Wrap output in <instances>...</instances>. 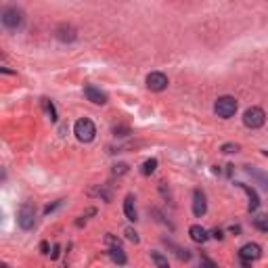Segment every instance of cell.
<instances>
[{"label":"cell","instance_id":"1","mask_svg":"<svg viewBox=\"0 0 268 268\" xmlns=\"http://www.w3.org/2000/svg\"><path fill=\"white\" fill-rule=\"evenodd\" d=\"M74 134L80 143H90L94 134H96V128L92 124V120H88V117H82V120H78L76 126H74Z\"/></svg>","mask_w":268,"mask_h":268},{"label":"cell","instance_id":"2","mask_svg":"<svg viewBox=\"0 0 268 268\" xmlns=\"http://www.w3.org/2000/svg\"><path fill=\"white\" fill-rule=\"evenodd\" d=\"M214 111L218 117H224V120H228V117H233L235 111H237V101H235V96H220L216 101L214 105Z\"/></svg>","mask_w":268,"mask_h":268},{"label":"cell","instance_id":"3","mask_svg":"<svg viewBox=\"0 0 268 268\" xmlns=\"http://www.w3.org/2000/svg\"><path fill=\"white\" fill-rule=\"evenodd\" d=\"M243 124L247 128H252V130H258V128H262L266 124V113L260 107H250L243 113Z\"/></svg>","mask_w":268,"mask_h":268},{"label":"cell","instance_id":"4","mask_svg":"<svg viewBox=\"0 0 268 268\" xmlns=\"http://www.w3.org/2000/svg\"><path fill=\"white\" fill-rule=\"evenodd\" d=\"M2 23L8 27V29H17L19 25L23 23V11L17 6H6L2 11Z\"/></svg>","mask_w":268,"mask_h":268},{"label":"cell","instance_id":"5","mask_svg":"<svg viewBox=\"0 0 268 268\" xmlns=\"http://www.w3.org/2000/svg\"><path fill=\"white\" fill-rule=\"evenodd\" d=\"M17 222H19V226H21L23 231H29V228H34V224H36V212H34V207L29 205V203H23L21 207H19Z\"/></svg>","mask_w":268,"mask_h":268},{"label":"cell","instance_id":"6","mask_svg":"<svg viewBox=\"0 0 268 268\" xmlns=\"http://www.w3.org/2000/svg\"><path fill=\"white\" fill-rule=\"evenodd\" d=\"M260 256H262V247L258 245V243H245L241 250H239V258L243 260V266L245 268H250V264L254 260H258Z\"/></svg>","mask_w":268,"mask_h":268},{"label":"cell","instance_id":"7","mask_svg":"<svg viewBox=\"0 0 268 268\" xmlns=\"http://www.w3.org/2000/svg\"><path fill=\"white\" fill-rule=\"evenodd\" d=\"M147 88L153 92H162L168 88V78L162 74V72H153L147 76Z\"/></svg>","mask_w":268,"mask_h":268},{"label":"cell","instance_id":"8","mask_svg":"<svg viewBox=\"0 0 268 268\" xmlns=\"http://www.w3.org/2000/svg\"><path fill=\"white\" fill-rule=\"evenodd\" d=\"M84 94H86L88 101L94 103V105H105V103H107V94L101 90V88H96V86H92V84L84 86Z\"/></svg>","mask_w":268,"mask_h":268},{"label":"cell","instance_id":"9","mask_svg":"<svg viewBox=\"0 0 268 268\" xmlns=\"http://www.w3.org/2000/svg\"><path fill=\"white\" fill-rule=\"evenodd\" d=\"M207 212V203H205V195L201 191H195L193 193V214L195 216H203Z\"/></svg>","mask_w":268,"mask_h":268},{"label":"cell","instance_id":"10","mask_svg":"<svg viewBox=\"0 0 268 268\" xmlns=\"http://www.w3.org/2000/svg\"><path fill=\"white\" fill-rule=\"evenodd\" d=\"M237 186H239L241 191H245L247 197H250V212H256L258 207H260V197H258V193L254 191L252 186H247L245 182H237Z\"/></svg>","mask_w":268,"mask_h":268},{"label":"cell","instance_id":"11","mask_svg":"<svg viewBox=\"0 0 268 268\" xmlns=\"http://www.w3.org/2000/svg\"><path fill=\"white\" fill-rule=\"evenodd\" d=\"M188 235H191V239H193L195 243H205L207 239H210L207 231H205L203 226H199V224H193L191 228H188Z\"/></svg>","mask_w":268,"mask_h":268},{"label":"cell","instance_id":"12","mask_svg":"<svg viewBox=\"0 0 268 268\" xmlns=\"http://www.w3.org/2000/svg\"><path fill=\"white\" fill-rule=\"evenodd\" d=\"M57 38L61 42H74L76 40V29L72 25H61L57 29Z\"/></svg>","mask_w":268,"mask_h":268},{"label":"cell","instance_id":"13","mask_svg":"<svg viewBox=\"0 0 268 268\" xmlns=\"http://www.w3.org/2000/svg\"><path fill=\"white\" fill-rule=\"evenodd\" d=\"M124 214L130 222H136V207H134V197L128 195L126 201H124Z\"/></svg>","mask_w":268,"mask_h":268},{"label":"cell","instance_id":"14","mask_svg":"<svg viewBox=\"0 0 268 268\" xmlns=\"http://www.w3.org/2000/svg\"><path fill=\"white\" fill-rule=\"evenodd\" d=\"M109 256H111V260H113L115 264H120V266H124V264L128 262V258H126V254H124L122 247H111V250H109Z\"/></svg>","mask_w":268,"mask_h":268},{"label":"cell","instance_id":"15","mask_svg":"<svg viewBox=\"0 0 268 268\" xmlns=\"http://www.w3.org/2000/svg\"><path fill=\"white\" fill-rule=\"evenodd\" d=\"M245 172L250 174V176H254L258 182H262V186H264V188H268V174H262L260 170H256V168H250V166L245 168Z\"/></svg>","mask_w":268,"mask_h":268},{"label":"cell","instance_id":"16","mask_svg":"<svg viewBox=\"0 0 268 268\" xmlns=\"http://www.w3.org/2000/svg\"><path fill=\"white\" fill-rule=\"evenodd\" d=\"M254 226L258 228V231L268 233V216H266V214H262V216H256V218H254Z\"/></svg>","mask_w":268,"mask_h":268},{"label":"cell","instance_id":"17","mask_svg":"<svg viewBox=\"0 0 268 268\" xmlns=\"http://www.w3.org/2000/svg\"><path fill=\"white\" fill-rule=\"evenodd\" d=\"M155 170H157V160H155V157H151V160H147V162L143 164V168H141V172H143L145 176L153 174Z\"/></svg>","mask_w":268,"mask_h":268},{"label":"cell","instance_id":"18","mask_svg":"<svg viewBox=\"0 0 268 268\" xmlns=\"http://www.w3.org/2000/svg\"><path fill=\"white\" fill-rule=\"evenodd\" d=\"M151 260L155 262L157 268H170V264H168V260L160 254V252H151Z\"/></svg>","mask_w":268,"mask_h":268},{"label":"cell","instance_id":"19","mask_svg":"<svg viewBox=\"0 0 268 268\" xmlns=\"http://www.w3.org/2000/svg\"><path fill=\"white\" fill-rule=\"evenodd\" d=\"M42 105H44V109H46V113L51 115V120L57 122V109H55V105L48 101V98H42Z\"/></svg>","mask_w":268,"mask_h":268},{"label":"cell","instance_id":"20","mask_svg":"<svg viewBox=\"0 0 268 268\" xmlns=\"http://www.w3.org/2000/svg\"><path fill=\"white\" fill-rule=\"evenodd\" d=\"M235 151H239V147L237 145H231V143L222 145V153H235Z\"/></svg>","mask_w":268,"mask_h":268},{"label":"cell","instance_id":"21","mask_svg":"<svg viewBox=\"0 0 268 268\" xmlns=\"http://www.w3.org/2000/svg\"><path fill=\"white\" fill-rule=\"evenodd\" d=\"M201 260H203L205 268H220V266H218V264H214V262H212V260H210V258H207V256H201Z\"/></svg>","mask_w":268,"mask_h":268},{"label":"cell","instance_id":"22","mask_svg":"<svg viewBox=\"0 0 268 268\" xmlns=\"http://www.w3.org/2000/svg\"><path fill=\"white\" fill-rule=\"evenodd\" d=\"M61 203H63V201H57V203H53V205H46V207H44V214H51V212H55L57 207H61Z\"/></svg>","mask_w":268,"mask_h":268},{"label":"cell","instance_id":"23","mask_svg":"<svg viewBox=\"0 0 268 268\" xmlns=\"http://www.w3.org/2000/svg\"><path fill=\"white\" fill-rule=\"evenodd\" d=\"M126 235H128V239H130V241H134V243L138 241V235L132 231V228H126Z\"/></svg>","mask_w":268,"mask_h":268},{"label":"cell","instance_id":"24","mask_svg":"<svg viewBox=\"0 0 268 268\" xmlns=\"http://www.w3.org/2000/svg\"><path fill=\"white\" fill-rule=\"evenodd\" d=\"M40 250H42V254H48V243H46V241L40 243Z\"/></svg>","mask_w":268,"mask_h":268},{"label":"cell","instance_id":"25","mask_svg":"<svg viewBox=\"0 0 268 268\" xmlns=\"http://www.w3.org/2000/svg\"><path fill=\"white\" fill-rule=\"evenodd\" d=\"M51 258H53V260H57V258H59V245H55V250H53Z\"/></svg>","mask_w":268,"mask_h":268},{"label":"cell","instance_id":"26","mask_svg":"<svg viewBox=\"0 0 268 268\" xmlns=\"http://www.w3.org/2000/svg\"><path fill=\"white\" fill-rule=\"evenodd\" d=\"M212 235L216 237V239H222V231H218V228H216V231H212Z\"/></svg>","mask_w":268,"mask_h":268},{"label":"cell","instance_id":"27","mask_svg":"<svg viewBox=\"0 0 268 268\" xmlns=\"http://www.w3.org/2000/svg\"><path fill=\"white\" fill-rule=\"evenodd\" d=\"M2 268H8V266H6V264H2Z\"/></svg>","mask_w":268,"mask_h":268},{"label":"cell","instance_id":"28","mask_svg":"<svg viewBox=\"0 0 268 268\" xmlns=\"http://www.w3.org/2000/svg\"><path fill=\"white\" fill-rule=\"evenodd\" d=\"M264 155H266V157H268V151H264Z\"/></svg>","mask_w":268,"mask_h":268}]
</instances>
